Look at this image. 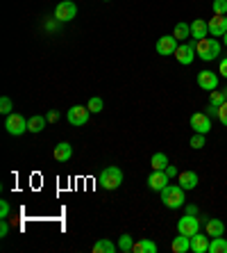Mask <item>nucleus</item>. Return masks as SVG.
I'll return each instance as SVG.
<instances>
[{
  "label": "nucleus",
  "mask_w": 227,
  "mask_h": 253,
  "mask_svg": "<svg viewBox=\"0 0 227 253\" xmlns=\"http://www.w3.org/2000/svg\"><path fill=\"white\" fill-rule=\"evenodd\" d=\"M193 46H195V55H198L202 62H214L221 55V43L216 42V37H204V39H193Z\"/></svg>",
  "instance_id": "nucleus-1"
},
{
  "label": "nucleus",
  "mask_w": 227,
  "mask_h": 253,
  "mask_svg": "<svg viewBox=\"0 0 227 253\" xmlns=\"http://www.w3.org/2000/svg\"><path fill=\"white\" fill-rule=\"evenodd\" d=\"M184 192H187V189L182 187L180 183L163 187V189H162V201H163V206L170 208V210L184 208V206H187V196H184Z\"/></svg>",
  "instance_id": "nucleus-2"
},
{
  "label": "nucleus",
  "mask_w": 227,
  "mask_h": 253,
  "mask_svg": "<svg viewBox=\"0 0 227 253\" xmlns=\"http://www.w3.org/2000/svg\"><path fill=\"white\" fill-rule=\"evenodd\" d=\"M123 183V171L118 169V167H105V169L100 171L98 176V185L102 189H107V192H114V189H118Z\"/></svg>",
  "instance_id": "nucleus-3"
},
{
  "label": "nucleus",
  "mask_w": 227,
  "mask_h": 253,
  "mask_svg": "<svg viewBox=\"0 0 227 253\" xmlns=\"http://www.w3.org/2000/svg\"><path fill=\"white\" fill-rule=\"evenodd\" d=\"M77 16V5L73 0H62L57 7H55V21L57 23H68Z\"/></svg>",
  "instance_id": "nucleus-4"
},
{
  "label": "nucleus",
  "mask_w": 227,
  "mask_h": 253,
  "mask_svg": "<svg viewBox=\"0 0 227 253\" xmlns=\"http://www.w3.org/2000/svg\"><path fill=\"white\" fill-rule=\"evenodd\" d=\"M5 130L9 132V135H14V137H21L23 132H28V119H25L23 114L12 112L9 117H7V121H5Z\"/></svg>",
  "instance_id": "nucleus-5"
},
{
  "label": "nucleus",
  "mask_w": 227,
  "mask_h": 253,
  "mask_svg": "<svg viewBox=\"0 0 227 253\" xmlns=\"http://www.w3.org/2000/svg\"><path fill=\"white\" fill-rule=\"evenodd\" d=\"M177 233L187 237H193L195 233H200V221L195 219V214H184V217L177 221Z\"/></svg>",
  "instance_id": "nucleus-6"
},
{
  "label": "nucleus",
  "mask_w": 227,
  "mask_h": 253,
  "mask_svg": "<svg viewBox=\"0 0 227 253\" xmlns=\"http://www.w3.org/2000/svg\"><path fill=\"white\" fill-rule=\"evenodd\" d=\"M170 185V178H168V173H166V171L163 169H152V173L150 176H148V187L152 189V192H159V194H162V189L163 187H168Z\"/></svg>",
  "instance_id": "nucleus-7"
},
{
  "label": "nucleus",
  "mask_w": 227,
  "mask_h": 253,
  "mask_svg": "<svg viewBox=\"0 0 227 253\" xmlns=\"http://www.w3.org/2000/svg\"><path fill=\"white\" fill-rule=\"evenodd\" d=\"M89 117H91V110L84 105H73L68 110V124L70 126H87Z\"/></svg>",
  "instance_id": "nucleus-8"
},
{
  "label": "nucleus",
  "mask_w": 227,
  "mask_h": 253,
  "mask_svg": "<svg viewBox=\"0 0 227 253\" xmlns=\"http://www.w3.org/2000/svg\"><path fill=\"white\" fill-rule=\"evenodd\" d=\"M191 128L193 132H202V135H207L211 130V117L207 112H195L191 117Z\"/></svg>",
  "instance_id": "nucleus-9"
},
{
  "label": "nucleus",
  "mask_w": 227,
  "mask_h": 253,
  "mask_svg": "<svg viewBox=\"0 0 227 253\" xmlns=\"http://www.w3.org/2000/svg\"><path fill=\"white\" fill-rule=\"evenodd\" d=\"M175 57H177V62H180L182 66H189L195 59V46L191 43H180L177 46V50H175Z\"/></svg>",
  "instance_id": "nucleus-10"
},
{
  "label": "nucleus",
  "mask_w": 227,
  "mask_h": 253,
  "mask_svg": "<svg viewBox=\"0 0 227 253\" xmlns=\"http://www.w3.org/2000/svg\"><path fill=\"white\" fill-rule=\"evenodd\" d=\"M198 87L211 94V91L218 87V76H216L214 71H209V69L200 71V73H198Z\"/></svg>",
  "instance_id": "nucleus-11"
},
{
  "label": "nucleus",
  "mask_w": 227,
  "mask_h": 253,
  "mask_svg": "<svg viewBox=\"0 0 227 253\" xmlns=\"http://www.w3.org/2000/svg\"><path fill=\"white\" fill-rule=\"evenodd\" d=\"M227 32V16L225 14H214L209 21V35L211 37H223Z\"/></svg>",
  "instance_id": "nucleus-12"
},
{
  "label": "nucleus",
  "mask_w": 227,
  "mask_h": 253,
  "mask_svg": "<svg viewBox=\"0 0 227 253\" xmlns=\"http://www.w3.org/2000/svg\"><path fill=\"white\" fill-rule=\"evenodd\" d=\"M177 50V39L173 35H166V37H159L157 42V53L159 55H175Z\"/></svg>",
  "instance_id": "nucleus-13"
},
{
  "label": "nucleus",
  "mask_w": 227,
  "mask_h": 253,
  "mask_svg": "<svg viewBox=\"0 0 227 253\" xmlns=\"http://www.w3.org/2000/svg\"><path fill=\"white\" fill-rule=\"evenodd\" d=\"M177 183L184 189H195L200 183V178L195 171H180V173H177Z\"/></svg>",
  "instance_id": "nucleus-14"
},
{
  "label": "nucleus",
  "mask_w": 227,
  "mask_h": 253,
  "mask_svg": "<svg viewBox=\"0 0 227 253\" xmlns=\"http://www.w3.org/2000/svg\"><path fill=\"white\" fill-rule=\"evenodd\" d=\"M53 158L57 160V162H68V160L73 158V146H70L68 141H59L53 151Z\"/></svg>",
  "instance_id": "nucleus-15"
},
{
  "label": "nucleus",
  "mask_w": 227,
  "mask_h": 253,
  "mask_svg": "<svg viewBox=\"0 0 227 253\" xmlns=\"http://www.w3.org/2000/svg\"><path fill=\"white\" fill-rule=\"evenodd\" d=\"M191 37L198 42V39H204V37H209V23L204 21V18H195L191 23Z\"/></svg>",
  "instance_id": "nucleus-16"
},
{
  "label": "nucleus",
  "mask_w": 227,
  "mask_h": 253,
  "mask_svg": "<svg viewBox=\"0 0 227 253\" xmlns=\"http://www.w3.org/2000/svg\"><path fill=\"white\" fill-rule=\"evenodd\" d=\"M191 251L193 253H207L209 251V235L195 233V235L191 237Z\"/></svg>",
  "instance_id": "nucleus-17"
},
{
  "label": "nucleus",
  "mask_w": 227,
  "mask_h": 253,
  "mask_svg": "<svg viewBox=\"0 0 227 253\" xmlns=\"http://www.w3.org/2000/svg\"><path fill=\"white\" fill-rule=\"evenodd\" d=\"M170 249H173L175 253H189V251H191V237H187V235H182V233H177V237L173 240Z\"/></svg>",
  "instance_id": "nucleus-18"
},
{
  "label": "nucleus",
  "mask_w": 227,
  "mask_h": 253,
  "mask_svg": "<svg viewBox=\"0 0 227 253\" xmlns=\"http://www.w3.org/2000/svg\"><path fill=\"white\" fill-rule=\"evenodd\" d=\"M204 230H207V235L209 237H221L223 233H225V224H223L221 219H207Z\"/></svg>",
  "instance_id": "nucleus-19"
},
{
  "label": "nucleus",
  "mask_w": 227,
  "mask_h": 253,
  "mask_svg": "<svg viewBox=\"0 0 227 253\" xmlns=\"http://www.w3.org/2000/svg\"><path fill=\"white\" fill-rule=\"evenodd\" d=\"M48 119L46 117H39V114H34V117L28 119V132H32V135H39L41 130L46 128Z\"/></svg>",
  "instance_id": "nucleus-20"
},
{
  "label": "nucleus",
  "mask_w": 227,
  "mask_h": 253,
  "mask_svg": "<svg viewBox=\"0 0 227 253\" xmlns=\"http://www.w3.org/2000/svg\"><path fill=\"white\" fill-rule=\"evenodd\" d=\"M132 251L134 253H157V244H155L152 240H141V242L134 244Z\"/></svg>",
  "instance_id": "nucleus-21"
},
{
  "label": "nucleus",
  "mask_w": 227,
  "mask_h": 253,
  "mask_svg": "<svg viewBox=\"0 0 227 253\" xmlns=\"http://www.w3.org/2000/svg\"><path fill=\"white\" fill-rule=\"evenodd\" d=\"M173 37L177 39V42H182V39H189L191 37V23H177L173 30Z\"/></svg>",
  "instance_id": "nucleus-22"
},
{
  "label": "nucleus",
  "mask_w": 227,
  "mask_h": 253,
  "mask_svg": "<svg viewBox=\"0 0 227 253\" xmlns=\"http://www.w3.org/2000/svg\"><path fill=\"white\" fill-rule=\"evenodd\" d=\"M209 253H227V240L225 237H211L209 242Z\"/></svg>",
  "instance_id": "nucleus-23"
},
{
  "label": "nucleus",
  "mask_w": 227,
  "mask_h": 253,
  "mask_svg": "<svg viewBox=\"0 0 227 253\" xmlns=\"http://www.w3.org/2000/svg\"><path fill=\"white\" fill-rule=\"evenodd\" d=\"M116 249H118V244H114L109 240H100L94 244V253H114Z\"/></svg>",
  "instance_id": "nucleus-24"
},
{
  "label": "nucleus",
  "mask_w": 227,
  "mask_h": 253,
  "mask_svg": "<svg viewBox=\"0 0 227 253\" xmlns=\"http://www.w3.org/2000/svg\"><path fill=\"white\" fill-rule=\"evenodd\" d=\"M150 167H152V169H166V167H168V155H166V153H155V155H152V158H150Z\"/></svg>",
  "instance_id": "nucleus-25"
},
{
  "label": "nucleus",
  "mask_w": 227,
  "mask_h": 253,
  "mask_svg": "<svg viewBox=\"0 0 227 253\" xmlns=\"http://www.w3.org/2000/svg\"><path fill=\"white\" fill-rule=\"evenodd\" d=\"M134 249V242H132V235H128V233H123L121 237H118V251L128 253Z\"/></svg>",
  "instance_id": "nucleus-26"
},
{
  "label": "nucleus",
  "mask_w": 227,
  "mask_h": 253,
  "mask_svg": "<svg viewBox=\"0 0 227 253\" xmlns=\"http://www.w3.org/2000/svg\"><path fill=\"white\" fill-rule=\"evenodd\" d=\"M87 107H89V110H91V114H98V112H102V110H105V103H102V98H98V96H94V98H89Z\"/></svg>",
  "instance_id": "nucleus-27"
},
{
  "label": "nucleus",
  "mask_w": 227,
  "mask_h": 253,
  "mask_svg": "<svg viewBox=\"0 0 227 253\" xmlns=\"http://www.w3.org/2000/svg\"><path fill=\"white\" fill-rule=\"evenodd\" d=\"M0 112L5 114V117H9V114L14 112V103L9 96H2V98H0Z\"/></svg>",
  "instance_id": "nucleus-28"
},
{
  "label": "nucleus",
  "mask_w": 227,
  "mask_h": 253,
  "mask_svg": "<svg viewBox=\"0 0 227 253\" xmlns=\"http://www.w3.org/2000/svg\"><path fill=\"white\" fill-rule=\"evenodd\" d=\"M204 144H207V139H204L202 132H193V137H191V148L200 151V148H204Z\"/></svg>",
  "instance_id": "nucleus-29"
},
{
  "label": "nucleus",
  "mask_w": 227,
  "mask_h": 253,
  "mask_svg": "<svg viewBox=\"0 0 227 253\" xmlns=\"http://www.w3.org/2000/svg\"><path fill=\"white\" fill-rule=\"evenodd\" d=\"M225 91H216V89H214V91H211V96H209V103H211V105H216V107H221L223 105V103H225Z\"/></svg>",
  "instance_id": "nucleus-30"
},
{
  "label": "nucleus",
  "mask_w": 227,
  "mask_h": 253,
  "mask_svg": "<svg viewBox=\"0 0 227 253\" xmlns=\"http://www.w3.org/2000/svg\"><path fill=\"white\" fill-rule=\"evenodd\" d=\"M216 117H218V121H221V124L227 128V100L223 103L221 107H218V114H216Z\"/></svg>",
  "instance_id": "nucleus-31"
},
{
  "label": "nucleus",
  "mask_w": 227,
  "mask_h": 253,
  "mask_svg": "<svg viewBox=\"0 0 227 253\" xmlns=\"http://www.w3.org/2000/svg\"><path fill=\"white\" fill-rule=\"evenodd\" d=\"M214 14H227V0H214Z\"/></svg>",
  "instance_id": "nucleus-32"
},
{
  "label": "nucleus",
  "mask_w": 227,
  "mask_h": 253,
  "mask_svg": "<svg viewBox=\"0 0 227 253\" xmlns=\"http://www.w3.org/2000/svg\"><path fill=\"white\" fill-rule=\"evenodd\" d=\"M9 210H12V208H9V203H7V201H0V219L9 217Z\"/></svg>",
  "instance_id": "nucleus-33"
},
{
  "label": "nucleus",
  "mask_w": 227,
  "mask_h": 253,
  "mask_svg": "<svg viewBox=\"0 0 227 253\" xmlns=\"http://www.w3.org/2000/svg\"><path fill=\"white\" fill-rule=\"evenodd\" d=\"M218 73H221L223 78H227V57H223L221 62H218Z\"/></svg>",
  "instance_id": "nucleus-34"
},
{
  "label": "nucleus",
  "mask_w": 227,
  "mask_h": 253,
  "mask_svg": "<svg viewBox=\"0 0 227 253\" xmlns=\"http://www.w3.org/2000/svg\"><path fill=\"white\" fill-rule=\"evenodd\" d=\"M9 233V224H7V219H0V237H7Z\"/></svg>",
  "instance_id": "nucleus-35"
},
{
  "label": "nucleus",
  "mask_w": 227,
  "mask_h": 253,
  "mask_svg": "<svg viewBox=\"0 0 227 253\" xmlns=\"http://www.w3.org/2000/svg\"><path fill=\"white\" fill-rule=\"evenodd\" d=\"M59 117H62V114H59L57 110H50V112L46 114V119H48V121H50V124H55V121H59Z\"/></svg>",
  "instance_id": "nucleus-36"
},
{
  "label": "nucleus",
  "mask_w": 227,
  "mask_h": 253,
  "mask_svg": "<svg viewBox=\"0 0 227 253\" xmlns=\"http://www.w3.org/2000/svg\"><path fill=\"white\" fill-rule=\"evenodd\" d=\"M187 214H195V217H198V206H193V203H187Z\"/></svg>",
  "instance_id": "nucleus-37"
},
{
  "label": "nucleus",
  "mask_w": 227,
  "mask_h": 253,
  "mask_svg": "<svg viewBox=\"0 0 227 253\" xmlns=\"http://www.w3.org/2000/svg\"><path fill=\"white\" fill-rule=\"evenodd\" d=\"M163 171L168 173V178H175V176H177V169H175L173 165H168V167H166V169H163Z\"/></svg>",
  "instance_id": "nucleus-38"
},
{
  "label": "nucleus",
  "mask_w": 227,
  "mask_h": 253,
  "mask_svg": "<svg viewBox=\"0 0 227 253\" xmlns=\"http://www.w3.org/2000/svg\"><path fill=\"white\" fill-rule=\"evenodd\" d=\"M207 114H209V117H211V114H214V117H216V114H218V107H216V105H211V103H209V105H207Z\"/></svg>",
  "instance_id": "nucleus-39"
},
{
  "label": "nucleus",
  "mask_w": 227,
  "mask_h": 253,
  "mask_svg": "<svg viewBox=\"0 0 227 253\" xmlns=\"http://www.w3.org/2000/svg\"><path fill=\"white\" fill-rule=\"evenodd\" d=\"M223 43H225V46H227V32H225V35H223Z\"/></svg>",
  "instance_id": "nucleus-40"
},
{
  "label": "nucleus",
  "mask_w": 227,
  "mask_h": 253,
  "mask_svg": "<svg viewBox=\"0 0 227 253\" xmlns=\"http://www.w3.org/2000/svg\"><path fill=\"white\" fill-rule=\"evenodd\" d=\"M223 91H225V98H227V87H225V89H223Z\"/></svg>",
  "instance_id": "nucleus-41"
},
{
  "label": "nucleus",
  "mask_w": 227,
  "mask_h": 253,
  "mask_svg": "<svg viewBox=\"0 0 227 253\" xmlns=\"http://www.w3.org/2000/svg\"><path fill=\"white\" fill-rule=\"evenodd\" d=\"M105 2H109V0H105Z\"/></svg>",
  "instance_id": "nucleus-42"
}]
</instances>
